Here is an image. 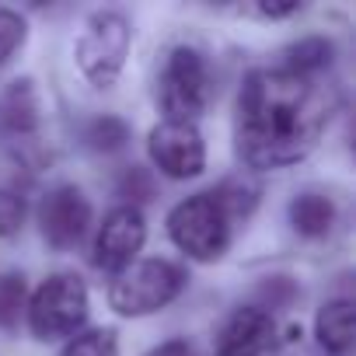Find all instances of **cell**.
<instances>
[{
  "instance_id": "obj_22",
  "label": "cell",
  "mask_w": 356,
  "mask_h": 356,
  "mask_svg": "<svg viewBox=\"0 0 356 356\" xmlns=\"http://www.w3.org/2000/svg\"><path fill=\"white\" fill-rule=\"evenodd\" d=\"M262 297H266V304H259L262 311H269V307H286V304L297 297V286H293L286 276H276V280H269V283L262 286Z\"/></svg>"
},
{
  "instance_id": "obj_1",
  "label": "cell",
  "mask_w": 356,
  "mask_h": 356,
  "mask_svg": "<svg viewBox=\"0 0 356 356\" xmlns=\"http://www.w3.org/2000/svg\"><path fill=\"white\" fill-rule=\"evenodd\" d=\"M339 108V91L321 77H304L286 67L252 70L238 91L234 140L238 154L255 171H276L304 161Z\"/></svg>"
},
{
  "instance_id": "obj_4",
  "label": "cell",
  "mask_w": 356,
  "mask_h": 356,
  "mask_svg": "<svg viewBox=\"0 0 356 356\" xmlns=\"http://www.w3.org/2000/svg\"><path fill=\"white\" fill-rule=\"evenodd\" d=\"M210 98H213V74L207 56L196 46H175L157 81V102L164 119L196 122L207 112Z\"/></svg>"
},
{
  "instance_id": "obj_16",
  "label": "cell",
  "mask_w": 356,
  "mask_h": 356,
  "mask_svg": "<svg viewBox=\"0 0 356 356\" xmlns=\"http://www.w3.org/2000/svg\"><path fill=\"white\" fill-rule=\"evenodd\" d=\"M84 143L98 154H115L129 143V122L119 115H95L84 122Z\"/></svg>"
},
{
  "instance_id": "obj_19",
  "label": "cell",
  "mask_w": 356,
  "mask_h": 356,
  "mask_svg": "<svg viewBox=\"0 0 356 356\" xmlns=\"http://www.w3.org/2000/svg\"><path fill=\"white\" fill-rule=\"evenodd\" d=\"M63 356H119V339L112 328H91V332H77Z\"/></svg>"
},
{
  "instance_id": "obj_10",
  "label": "cell",
  "mask_w": 356,
  "mask_h": 356,
  "mask_svg": "<svg viewBox=\"0 0 356 356\" xmlns=\"http://www.w3.org/2000/svg\"><path fill=\"white\" fill-rule=\"evenodd\" d=\"M276 346V318L259 304L234 307L217 332V356H266Z\"/></svg>"
},
{
  "instance_id": "obj_23",
  "label": "cell",
  "mask_w": 356,
  "mask_h": 356,
  "mask_svg": "<svg viewBox=\"0 0 356 356\" xmlns=\"http://www.w3.org/2000/svg\"><path fill=\"white\" fill-rule=\"evenodd\" d=\"M248 15H259V18H290V15H297V11H304V4H252V8H245Z\"/></svg>"
},
{
  "instance_id": "obj_5",
  "label": "cell",
  "mask_w": 356,
  "mask_h": 356,
  "mask_svg": "<svg viewBox=\"0 0 356 356\" xmlns=\"http://www.w3.org/2000/svg\"><path fill=\"white\" fill-rule=\"evenodd\" d=\"M88 286L81 276L74 273H56L49 280H42V286L29 297V328L39 342H56L67 335H77L88 321Z\"/></svg>"
},
{
  "instance_id": "obj_20",
  "label": "cell",
  "mask_w": 356,
  "mask_h": 356,
  "mask_svg": "<svg viewBox=\"0 0 356 356\" xmlns=\"http://www.w3.org/2000/svg\"><path fill=\"white\" fill-rule=\"evenodd\" d=\"M25 42H29V22L11 8H0V67H4Z\"/></svg>"
},
{
  "instance_id": "obj_14",
  "label": "cell",
  "mask_w": 356,
  "mask_h": 356,
  "mask_svg": "<svg viewBox=\"0 0 356 356\" xmlns=\"http://www.w3.org/2000/svg\"><path fill=\"white\" fill-rule=\"evenodd\" d=\"M286 70L304 74V77H321L335 63V42L325 35H307L293 46H286Z\"/></svg>"
},
{
  "instance_id": "obj_18",
  "label": "cell",
  "mask_w": 356,
  "mask_h": 356,
  "mask_svg": "<svg viewBox=\"0 0 356 356\" xmlns=\"http://www.w3.org/2000/svg\"><path fill=\"white\" fill-rule=\"evenodd\" d=\"M115 193L126 200L122 207H143V203H150L154 196H157V189H154V175H150V168H143V164H129L122 175H119V182H115Z\"/></svg>"
},
{
  "instance_id": "obj_8",
  "label": "cell",
  "mask_w": 356,
  "mask_h": 356,
  "mask_svg": "<svg viewBox=\"0 0 356 356\" xmlns=\"http://www.w3.org/2000/svg\"><path fill=\"white\" fill-rule=\"evenodd\" d=\"M91 224V200L84 196L81 186H53L42 203H39V231L46 238L49 248L56 252H70Z\"/></svg>"
},
{
  "instance_id": "obj_24",
  "label": "cell",
  "mask_w": 356,
  "mask_h": 356,
  "mask_svg": "<svg viewBox=\"0 0 356 356\" xmlns=\"http://www.w3.org/2000/svg\"><path fill=\"white\" fill-rule=\"evenodd\" d=\"M147 356H200V353H196V346H189L186 339H168V342L154 346Z\"/></svg>"
},
{
  "instance_id": "obj_9",
  "label": "cell",
  "mask_w": 356,
  "mask_h": 356,
  "mask_svg": "<svg viewBox=\"0 0 356 356\" xmlns=\"http://www.w3.org/2000/svg\"><path fill=\"white\" fill-rule=\"evenodd\" d=\"M147 241V220H143V210L136 207H115L105 213L102 227H98V238H95V266L102 273H112L119 276L122 269H129L140 255Z\"/></svg>"
},
{
  "instance_id": "obj_3",
  "label": "cell",
  "mask_w": 356,
  "mask_h": 356,
  "mask_svg": "<svg viewBox=\"0 0 356 356\" xmlns=\"http://www.w3.org/2000/svg\"><path fill=\"white\" fill-rule=\"evenodd\" d=\"M189 276L178 262L168 259H140L129 269H122L108 286V304L122 318H143L161 307H168L186 290Z\"/></svg>"
},
{
  "instance_id": "obj_21",
  "label": "cell",
  "mask_w": 356,
  "mask_h": 356,
  "mask_svg": "<svg viewBox=\"0 0 356 356\" xmlns=\"http://www.w3.org/2000/svg\"><path fill=\"white\" fill-rule=\"evenodd\" d=\"M25 213H29V203L15 186L0 189V238H15L25 224Z\"/></svg>"
},
{
  "instance_id": "obj_7",
  "label": "cell",
  "mask_w": 356,
  "mask_h": 356,
  "mask_svg": "<svg viewBox=\"0 0 356 356\" xmlns=\"http://www.w3.org/2000/svg\"><path fill=\"white\" fill-rule=\"evenodd\" d=\"M147 150H150L154 168L161 175L175 178V182L196 178L207 168V140H203V133H200L196 122L161 119L150 129V136H147Z\"/></svg>"
},
{
  "instance_id": "obj_17",
  "label": "cell",
  "mask_w": 356,
  "mask_h": 356,
  "mask_svg": "<svg viewBox=\"0 0 356 356\" xmlns=\"http://www.w3.org/2000/svg\"><path fill=\"white\" fill-rule=\"evenodd\" d=\"M29 307V283L22 273H0V328H18L22 314Z\"/></svg>"
},
{
  "instance_id": "obj_13",
  "label": "cell",
  "mask_w": 356,
  "mask_h": 356,
  "mask_svg": "<svg viewBox=\"0 0 356 356\" xmlns=\"http://www.w3.org/2000/svg\"><path fill=\"white\" fill-rule=\"evenodd\" d=\"M335 203L321 193H297L290 200V227L300 238H325L335 227Z\"/></svg>"
},
{
  "instance_id": "obj_11",
  "label": "cell",
  "mask_w": 356,
  "mask_h": 356,
  "mask_svg": "<svg viewBox=\"0 0 356 356\" xmlns=\"http://www.w3.org/2000/svg\"><path fill=\"white\" fill-rule=\"evenodd\" d=\"M42 126V102L32 77H18L0 91V136L15 147H32Z\"/></svg>"
},
{
  "instance_id": "obj_12",
  "label": "cell",
  "mask_w": 356,
  "mask_h": 356,
  "mask_svg": "<svg viewBox=\"0 0 356 356\" xmlns=\"http://www.w3.org/2000/svg\"><path fill=\"white\" fill-rule=\"evenodd\" d=\"M314 335L321 342V349L328 356H346L353 349L356 339V318H353V300L349 297H335L328 300L318 318H314Z\"/></svg>"
},
{
  "instance_id": "obj_15",
  "label": "cell",
  "mask_w": 356,
  "mask_h": 356,
  "mask_svg": "<svg viewBox=\"0 0 356 356\" xmlns=\"http://www.w3.org/2000/svg\"><path fill=\"white\" fill-rule=\"evenodd\" d=\"M210 193H213V200L224 207V213L231 217V224L248 220V217L255 213V207H259V186L252 182V178H245V175L224 178V182H220L217 189H210Z\"/></svg>"
},
{
  "instance_id": "obj_2",
  "label": "cell",
  "mask_w": 356,
  "mask_h": 356,
  "mask_svg": "<svg viewBox=\"0 0 356 356\" xmlns=\"http://www.w3.org/2000/svg\"><path fill=\"white\" fill-rule=\"evenodd\" d=\"M168 238L178 252H186L196 262H217L227 255L234 224L213 193H196L182 203H175L168 213Z\"/></svg>"
},
{
  "instance_id": "obj_6",
  "label": "cell",
  "mask_w": 356,
  "mask_h": 356,
  "mask_svg": "<svg viewBox=\"0 0 356 356\" xmlns=\"http://www.w3.org/2000/svg\"><path fill=\"white\" fill-rule=\"evenodd\" d=\"M129 42H133L129 22L119 11H98L84 22V29L74 42V63L95 88H108L119 81V74L126 67Z\"/></svg>"
}]
</instances>
